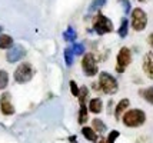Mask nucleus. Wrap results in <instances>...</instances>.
<instances>
[{
    "label": "nucleus",
    "mask_w": 153,
    "mask_h": 143,
    "mask_svg": "<svg viewBox=\"0 0 153 143\" xmlns=\"http://www.w3.org/2000/svg\"><path fill=\"white\" fill-rule=\"evenodd\" d=\"M92 127H93L97 133H103V132L106 130V124L102 122L100 119H93V120H92Z\"/></svg>",
    "instance_id": "17"
},
{
    "label": "nucleus",
    "mask_w": 153,
    "mask_h": 143,
    "mask_svg": "<svg viewBox=\"0 0 153 143\" xmlns=\"http://www.w3.org/2000/svg\"><path fill=\"white\" fill-rule=\"evenodd\" d=\"M127 32H129V21H127L126 19H123V20H122V24H120V27H119V30H117V34H119L120 37H126Z\"/></svg>",
    "instance_id": "22"
},
{
    "label": "nucleus",
    "mask_w": 153,
    "mask_h": 143,
    "mask_svg": "<svg viewBox=\"0 0 153 143\" xmlns=\"http://www.w3.org/2000/svg\"><path fill=\"white\" fill-rule=\"evenodd\" d=\"M89 96V89L86 86H82L80 87V93H79V103L80 104H86V99Z\"/></svg>",
    "instance_id": "23"
},
{
    "label": "nucleus",
    "mask_w": 153,
    "mask_h": 143,
    "mask_svg": "<svg viewBox=\"0 0 153 143\" xmlns=\"http://www.w3.org/2000/svg\"><path fill=\"white\" fill-rule=\"evenodd\" d=\"M96 143H107V139H105V137H100V139H97V140H96Z\"/></svg>",
    "instance_id": "29"
},
{
    "label": "nucleus",
    "mask_w": 153,
    "mask_h": 143,
    "mask_svg": "<svg viewBox=\"0 0 153 143\" xmlns=\"http://www.w3.org/2000/svg\"><path fill=\"white\" fill-rule=\"evenodd\" d=\"M119 132L117 130H112L110 133H109V136H107V143H114V140L119 137Z\"/></svg>",
    "instance_id": "26"
},
{
    "label": "nucleus",
    "mask_w": 153,
    "mask_h": 143,
    "mask_svg": "<svg viewBox=\"0 0 153 143\" xmlns=\"http://www.w3.org/2000/svg\"><path fill=\"white\" fill-rule=\"evenodd\" d=\"M122 120L127 127H139L146 122V113L140 109H130L123 115Z\"/></svg>",
    "instance_id": "2"
},
{
    "label": "nucleus",
    "mask_w": 153,
    "mask_h": 143,
    "mask_svg": "<svg viewBox=\"0 0 153 143\" xmlns=\"http://www.w3.org/2000/svg\"><path fill=\"white\" fill-rule=\"evenodd\" d=\"M147 41H149V44L153 47V33L149 34V37H147Z\"/></svg>",
    "instance_id": "28"
},
{
    "label": "nucleus",
    "mask_w": 153,
    "mask_h": 143,
    "mask_svg": "<svg viewBox=\"0 0 153 143\" xmlns=\"http://www.w3.org/2000/svg\"><path fill=\"white\" fill-rule=\"evenodd\" d=\"M143 72L149 79H153V52H147L143 57Z\"/></svg>",
    "instance_id": "10"
},
{
    "label": "nucleus",
    "mask_w": 153,
    "mask_h": 143,
    "mask_svg": "<svg viewBox=\"0 0 153 143\" xmlns=\"http://www.w3.org/2000/svg\"><path fill=\"white\" fill-rule=\"evenodd\" d=\"M87 112H89V107H86V104H80V110H79V123L83 124V123L87 122Z\"/></svg>",
    "instance_id": "15"
},
{
    "label": "nucleus",
    "mask_w": 153,
    "mask_h": 143,
    "mask_svg": "<svg viewBox=\"0 0 153 143\" xmlns=\"http://www.w3.org/2000/svg\"><path fill=\"white\" fill-rule=\"evenodd\" d=\"M93 30L97 34L103 36V34L113 32V23H112V20H110L109 17H106L105 14L97 13L96 17L93 19Z\"/></svg>",
    "instance_id": "4"
},
{
    "label": "nucleus",
    "mask_w": 153,
    "mask_h": 143,
    "mask_svg": "<svg viewBox=\"0 0 153 143\" xmlns=\"http://www.w3.org/2000/svg\"><path fill=\"white\" fill-rule=\"evenodd\" d=\"M7 84H9V75H7L6 70H1L0 69V90L6 89Z\"/></svg>",
    "instance_id": "21"
},
{
    "label": "nucleus",
    "mask_w": 153,
    "mask_h": 143,
    "mask_svg": "<svg viewBox=\"0 0 153 143\" xmlns=\"http://www.w3.org/2000/svg\"><path fill=\"white\" fill-rule=\"evenodd\" d=\"M26 49L23 47V46H20V44H16L13 47H10L7 50V55H6V59L9 63H14V61H19L22 59H25V56H26Z\"/></svg>",
    "instance_id": "8"
},
{
    "label": "nucleus",
    "mask_w": 153,
    "mask_h": 143,
    "mask_svg": "<svg viewBox=\"0 0 153 143\" xmlns=\"http://www.w3.org/2000/svg\"><path fill=\"white\" fill-rule=\"evenodd\" d=\"M69 140H70V142H73V143H76V136H70L69 137Z\"/></svg>",
    "instance_id": "30"
},
{
    "label": "nucleus",
    "mask_w": 153,
    "mask_h": 143,
    "mask_svg": "<svg viewBox=\"0 0 153 143\" xmlns=\"http://www.w3.org/2000/svg\"><path fill=\"white\" fill-rule=\"evenodd\" d=\"M82 69H83V73L89 77L97 75L99 73V67H97V63L94 59L93 53H86L82 59Z\"/></svg>",
    "instance_id": "7"
},
{
    "label": "nucleus",
    "mask_w": 153,
    "mask_h": 143,
    "mask_svg": "<svg viewBox=\"0 0 153 143\" xmlns=\"http://www.w3.org/2000/svg\"><path fill=\"white\" fill-rule=\"evenodd\" d=\"M132 63V52L129 47H122L116 57V72L123 73L125 69Z\"/></svg>",
    "instance_id": "6"
},
{
    "label": "nucleus",
    "mask_w": 153,
    "mask_h": 143,
    "mask_svg": "<svg viewBox=\"0 0 153 143\" xmlns=\"http://www.w3.org/2000/svg\"><path fill=\"white\" fill-rule=\"evenodd\" d=\"M13 47V39L9 34H0V49H10Z\"/></svg>",
    "instance_id": "14"
},
{
    "label": "nucleus",
    "mask_w": 153,
    "mask_h": 143,
    "mask_svg": "<svg viewBox=\"0 0 153 143\" xmlns=\"http://www.w3.org/2000/svg\"><path fill=\"white\" fill-rule=\"evenodd\" d=\"M0 110L1 113L6 116H10L14 113V106L12 104V96L10 93H3L1 97H0Z\"/></svg>",
    "instance_id": "9"
},
{
    "label": "nucleus",
    "mask_w": 153,
    "mask_h": 143,
    "mask_svg": "<svg viewBox=\"0 0 153 143\" xmlns=\"http://www.w3.org/2000/svg\"><path fill=\"white\" fill-rule=\"evenodd\" d=\"M130 23H132L133 30H136V32H142V30H145L146 26H147V14L145 13V10H143V9H140V7L133 9Z\"/></svg>",
    "instance_id": "5"
},
{
    "label": "nucleus",
    "mask_w": 153,
    "mask_h": 143,
    "mask_svg": "<svg viewBox=\"0 0 153 143\" xmlns=\"http://www.w3.org/2000/svg\"><path fill=\"white\" fill-rule=\"evenodd\" d=\"M129 104H130L129 99H122V100L117 103L116 110H114V117H116V120H119L120 117H122V115H123V113L126 112V109L129 107Z\"/></svg>",
    "instance_id": "11"
},
{
    "label": "nucleus",
    "mask_w": 153,
    "mask_h": 143,
    "mask_svg": "<svg viewBox=\"0 0 153 143\" xmlns=\"http://www.w3.org/2000/svg\"><path fill=\"white\" fill-rule=\"evenodd\" d=\"M70 92H72V95L74 97H79V93H80V87L76 84L74 80H70Z\"/></svg>",
    "instance_id": "25"
},
{
    "label": "nucleus",
    "mask_w": 153,
    "mask_h": 143,
    "mask_svg": "<svg viewBox=\"0 0 153 143\" xmlns=\"http://www.w3.org/2000/svg\"><path fill=\"white\" fill-rule=\"evenodd\" d=\"M99 87H100V90H102L103 93H106V95H114V93H117V90H119V84H117V80H116L110 73L100 72Z\"/></svg>",
    "instance_id": "3"
},
{
    "label": "nucleus",
    "mask_w": 153,
    "mask_h": 143,
    "mask_svg": "<svg viewBox=\"0 0 153 143\" xmlns=\"http://www.w3.org/2000/svg\"><path fill=\"white\" fill-rule=\"evenodd\" d=\"M139 1H142V3H145V1H146V0H139Z\"/></svg>",
    "instance_id": "32"
},
{
    "label": "nucleus",
    "mask_w": 153,
    "mask_h": 143,
    "mask_svg": "<svg viewBox=\"0 0 153 143\" xmlns=\"http://www.w3.org/2000/svg\"><path fill=\"white\" fill-rule=\"evenodd\" d=\"M73 50H72V47H66L65 49V61H66V66H72L73 64Z\"/></svg>",
    "instance_id": "19"
},
{
    "label": "nucleus",
    "mask_w": 153,
    "mask_h": 143,
    "mask_svg": "<svg viewBox=\"0 0 153 143\" xmlns=\"http://www.w3.org/2000/svg\"><path fill=\"white\" fill-rule=\"evenodd\" d=\"M106 4V0H93L92 4L89 6V13H93V12H97L102 7Z\"/></svg>",
    "instance_id": "16"
},
{
    "label": "nucleus",
    "mask_w": 153,
    "mask_h": 143,
    "mask_svg": "<svg viewBox=\"0 0 153 143\" xmlns=\"http://www.w3.org/2000/svg\"><path fill=\"white\" fill-rule=\"evenodd\" d=\"M1 30H3V27H1V26H0V34H1Z\"/></svg>",
    "instance_id": "31"
},
{
    "label": "nucleus",
    "mask_w": 153,
    "mask_h": 143,
    "mask_svg": "<svg viewBox=\"0 0 153 143\" xmlns=\"http://www.w3.org/2000/svg\"><path fill=\"white\" fill-rule=\"evenodd\" d=\"M97 132L93 129V127H87L85 126L83 129H82V135L86 137L87 140H90V142H96L97 140V135H96Z\"/></svg>",
    "instance_id": "13"
},
{
    "label": "nucleus",
    "mask_w": 153,
    "mask_h": 143,
    "mask_svg": "<svg viewBox=\"0 0 153 143\" xmlns=\"http://www.w3.org/2000/svg\"><path fill=\"white\" fill-rule=\"evenodd\" d=\"M34 73H36V69L33 67V64H30L27 61H23L14 70V75H13L14 82L19 83V84H25V83L30 82L33 79Z\"/></svg>",
    "instance_id": "1"
},
{
    "label": "nucleus",
    "mask_w": 153,
    "mask_h": 143,
    "mask_svg": "<svg viewBox=\"0 0 153 143\" xmlns=\"http://www.w3.org/2000/svg\"><path fill=\"white\" fill-rule=\"evenodd\" d=\"M63 37H65L66 41H74L76 40V32H74V29L72 26H69L66 29V32L63 33Z\"/></svg>",
    "instance_id": "20"
},
{
    "label": "nucleus",
    "mask_w": 153,
    "mask_h": 143,
    "mask_svg": "<svg viewBox=\"0 0 153 143\" xmlns=\"http://www.w3.org/2000/svg\"><path fill=\"white\" fill-rule=\"evenodd\" d=\"M120 4L123 6V10H125V13L129 14V12H130V1L129 0H119Z\"/></svg>",
    "instance_id": "27"
},
{
    "label": "nucleus",
    "mask_w": 153,
    "mask_h": 143,
    "mask_svg": "<svg viewBox=\"0 0 153 143\" xmlns=\"http://www.w3.org/2000/svg\"><path fill=\"white\" fill-rule=\"evenodd\" d=\"M103 109V102H102V99L100 97H93V99H90V102H89V110L92 112V113H100Z\"/></svg>",
    "instance_id": "12"
},
{
    "label": "nucleus",
    "mask_w": 153,
    "mask_h": 143,
    "mask_svg": "<svg viewBox=\"0 0 153 143\" xmlns=\"http://www.w3.org/2000/svg\"><path fill=\"white\" fill-rule=\"evenodd\" d=\"M72 50H73L74 56H82L85 53V46L82 43H74L73 46H72Z\"/></svg>",
    "instance_id": "24"
},
{
    "label": "nucleus",
    "mask_w": 153,
    "mask_h": 143,
    "mask_svg": "<svg viewBox=\"0 0 153 143\" xmlns=\"http://www.w3.org/2000/svg\"><path fill=\"white\" fill-rule=\"evenodd\" d=\"M140 95L143 96V99H145L146 102H149L150 104H153V86L145 89V90H142Z\"/></svg>",
    "instance_id": "18"
}]
</instances>
